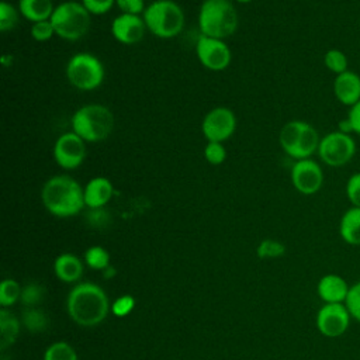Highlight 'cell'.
<instances>
[{
    "instance_id": "83f0119b",
    "label": "cell",
    "mask_w": 360,
    "mask_h": 360,
    "mask_svg": "<svg viewBox=\"0 0 360 360\" xmlns=\"http://www.w3.org/2000/svg\"><path fill=\"white\" fill-rule=\"evenodd\" d=\"M20 10L18 7L13 6L11 3L1 0L0 1V30L3 32L11 31L15 28L18 18H20Z\"/></svg>"
},
{
    "instance_id": "f546056e",
    "label": "cell",
    "mask_w": 360,
    "mask_h": 360,
    "mask_svg": "<svg viewBox=\"0 0 360 360\" xmlns=\"http://www.w3.org/2000/svg\"><path fill=\"white\" fill-rule=\"evenodd\" d=\"M338 129L360 136V101L349 108L347 117L339 122Z\"/></svg>"
},
{
    "instance_id": "ac0fdd59",
    "label": "cell",
    "mask_w": 360,
    "mask_h": 360,
    "mask_svg": "<svg viewBox=\"0 0 360 360\" xmlns=\"http://www.w3.org/2000/svg\"><path fill=\"white\" fill-rule=\"evenodd\" d=\"M84 204L91 210L103 208L114 195V186L110 179L97 176L87 181L83 187Z\"/></svg>"
},
{
    "instance_id": "5bb4252c",
    "label": "cell",
    "mask_w": 360,
    "mask_h": 360,
    "mask_svg": "<svg viewBox=\"0 0 360 360\" xmlns=\"http://www.w3.org/2000/svg\"><path fill=\"white\" fill-rule=\"evenodd\" d=\"M291 183L298 193L312 195L322 188L323 170L312 158L295 160L291 167Z\"/></svg>"
},
{
    "instance_id": "4dcf8cb0",
    "label": "cell",
    "mask_w": 360,
    "mask_h": 360,
    "mask_svg": "<svg viewBox=\"0 0 360 360\" xmlns=\"http://www.w3.org/2000/svg\"><path fill=\"white\" fill-rule=\"evenodd\" d=\"M256 252L260 259H276L285 253V246L276 239H264L259 243Z\"/></svg>"
},
{
    "instance_id": "ba28073f",
    "label": "cell",
    "mask_w": 360,
    "mask_h": 360,
    "mask_svg": "<svg viewBox=\"0 0 360 360\" xmlns=\"http://www.w3.org/2000/svg\"><path fill=\"white\" fill-rule=\"evenodd\" d=\"M66 79L77 90L91 91L98 89L105 76L101 60L89 52L75 53L66 63Z\"/></svg>"
},
{
    "instance_id": "74e56055",
    "label": "cell",
    "mask_w": 360,
    "mask_h": 360,
    "mask_svg": "<svg viewBox=\"0 0 360 360\" xmlns=\"http://www.w3.org/2000/svg\"><path fill=\"white\" fill-rule=\"evenodd\" d=\"M115 6L121 10L122 14H143L146 6L145 0H115Z\"/></svg>"
},
{
    "instance_id": "8992f818",
    "label": "cell",
    "mask_w": 360,
    "mask_h": 360,
    "mask_svg": "<svg viewBox=\"0 0 360 360\" xmlns=\"http://www.w3.org/2000/svg\"><path fill=\"white\" fill-rule=\"evenodd\" d=\"M321 136L315 127L302 121L292 120L283 125L278 134L281 149L292 159H308L318 152Z\"/></svg>"
},
{
    "instance_id": "2e32d148",
    "label": "cell",
    "mask_w": 360,
    "mask_h": 360,
    "mask_svg": "<svg viewBox=\"0 0 360 360\" xmlns=\"http://www.w3.org/2000/svg\"><path fill=\"white\" fill-rule=\"evenodd\" d=\"M332 89H333V94H335L336 100L340 104L350 108L352 105H354L356 103L360 101V76H359V73L349 69L340 75H336Z\"/></svg>"
},
{
    "instance_id": "d6986e66",
    "label": "cell",
    "mask_w": 360,
    "mask_h": 360,
    "mask_svg": "<svg viewBox=\"0 0 360 360\" xmlns=\"http://www.w3.org/2000/svg\"><path fill=\"white\" fill-rule=\"evenodd\" d=\"M53 271L63 283H75L83 274V263L73 253H62L53 262Z\"/></svg>"
},
{
    "instance_id": "7a4b0ae2",
    "label": "cell",
    "mask_w": 360,
    "mask_h": 360,
    "mask_svg": "<svg viewBox=\"0 0 360 360\" xmlns=\"http://www.w3.org/2000/svg\"><path fill=\"white\" fill-rule=\"evenodd\" d=\"M66 308L75 323L83 328H93L107 318L110 302L100 285L94 283H80L70 290Z\"/></svg>"
},
{
    "instance_id": "ab89813d",
    "label": "cell",
    "mask_w": 360,
    "mask_h": 360,
    "mask_svg": "<svg viewBox=\"0 0 360 360\" xmlns=\"http://www.w3.org/2000/svg\"><path fill=\"white\" fill-rule=\"evenodd\" d=\"M236 3H240V4H248V3H250V1H253V0H235Z\"/></svg>"
},
{
    "instance_id": "3957f363",
    "label": "cell",
    "mask_w": 360,
    "mask_h": 360,
    "mask_svg": "<svg viewBox=\"0 0 360 360\" xmlns=\"http://www.w3.org/2000/svg\"><path fill=\"white\" fill-rule=\"evenodd\" d=\"M70 127L84 142H101L105 141L114 129V114L103 104H84L73 112Z\"/></svg>"
},
{
    "instance_id": "277c9868",
    "label": "cell",
    "mask_w": 360,
    "mask_h": 360,
    "mask_svg": "<svg viewBox=\"0 0 360 360\" xmlns=\"http://www.w3.org/2000/svg\"><path fill=\"white\" fill-rule=\"evenodd\" d=\"M201 35L225 39L238 28V11L231 0H204L198 10Z\"/></svg>"
},
{
    "instance_id": "30bf717a",
    "label": "cell",
    "mask_w": 360,
    "mask_h": 360,
    "mask_svg": "<svg viewBox=\"0 0 360 360\" xmlns=\"http://www.w3.org/2000/svg\"><path fill=\"white\" fill-rule=\"evenodd\" d=\"M236 129V115L228 107H214L202 118L201 132L208 142H225Z\"/></svg>"
},
{
    "instance_id": "e0dca14e",
    "label": "cell",
    "mask_w": 360,
    "mask_h": 360,
    "mask_svg": "<svg viewBox=\"0 0 360 360\" xmlns=\"http://www.w3.org/2000/svg\"><path fill=\"white\" fill-rule=\"evenodd\" d=\"M350 285L339 274H325L319 278L316 292L325 304H345Z\"/></svg>"
},
{
    "instance_id": "52a82bcc",
    "label": "cell",
    "mask_w": 360,
    "mask_h": 360,
    "mask_svg": "<svg viewBox=\"0 0 360 360\" xmlns=\"http://www.w3.org/2000/svg\"><path fill=\"white\" fill-rule=\"evenodd\" d=\"M51 22L55 34L66 41H77L87 34L91 25V14L75 0L58 4L52 13Z\"/></svg>"
},
{
    "instance_id": "6da1fadb",
    "label": "cell",
    "mask_w": 360,
    "mask_h": 360,
    "mask_svg": "<svg viewBox=\"0 0 360 360\" xmlns=\"http://www.w3.org/2000/svg\"><path fill=\"white\" fill-rule=\"evenodd\" d=\"M41 201L45 210L58 218L75 217L86 205L83 187L69 174L49 177L41 188Z\"/></svg>"
},
{
    "instance_id": "ffe728a7",
    "label": "cell",
    "mask_w": 360,
    "mask_h": 360,
    "mask_svg": "<svg viewBox=\"0 0 360 360\" xmlns=\"http://www.w3.org/2000/svg\"><path fill=\"white\" fill-rule=\"evenodd\" d=\"M339 235L347 245L360 246V208L350 207L342 214Z\"/></svg>"
},
{
    "instance_id": "d6a6232c",
    "label": "cell",
    "mask_w": 360,
    "mask_h": 360,
    "mask_svg": "<svg viewBox=\"0 0 360 360\" xmlns=\"http://www.w3.org/2000/svg\"><path fill=\"white\" fill-rule=\"evenodd\" d=\"M345 305L350 312L352 319L360 322V280L350 285Z\"/></svg>"
},
{
    "instance_id": "d4e9b609",
    "label": "cell",
    "mask_w": 360,
    "mask_h": 360,
    "mask_svg": "<svg viewBox=\"0 0 360 360\" xmlns=\"http://www.w3.org/2000/svg\"><path fill=\"white\" fill-rule=\"evenodd\" d=\"M44 360H79L77 353L68 342H55L44 353Z\"/></svg>"
},
{
    "instance_id": "7402d4cb",
    "label": "cell",
    "mask_w": 360,
    "mask_h": 360,
    "mask_svg": "<svg viewBox=\"0 0 360 360\" xmlns=\"http://www.w3.org/2000/svg\"><path fill=\"white\" fill-rule=\"evenodd\" d=\"M20 332L18 319L8 312L6 308L0 309V333H1V349L15 342Z\"/></svg>"
},
{
    "instance_id": "8d00e7d4",
    "label": "cell",
    "mask_w": 360,
    "mask_h": 360,
    "mask_svg": "<svg viewBox=\"0 0 360 360\" xmlns=\"http://www.w3.org/2000/svg\"><path fill=\"white\" fill-rule=\"evenodd\" d=\"M135 307V298L132 295H121L112 302V314L118 318L127 316Z\"/></svg>"
},
{
    "instance_id": "7c38bea8",
    "label": "cell",
    "mask_w": 360,
    "mask_h": 360,
    "mask_svg": "<svg viewBox=\"0 0 360 360\" xmlns=\"http://www.w3.org/2000/svg\"><path fill=\"white\" fill-rule=\"evenodd\" d=\"M195 53L198 62L208 70L221 72L231 63L232 53L228 44L224 39H217L205 35H200L195 44Z\"/></svg>"
},
{
    "instance_id": "e575fe53",
    "label": "cell",
    "mask_w": 360,
    "mask_h": 360,
    "mask_svg": "<svg viewBox=\"0 0 360 360\" xmlns=\"http://www.w3.org/2000/svg\"><path fill=\"white\" fill-rule=\"evenodd\" d=\"M345 193H346V197H347L349 202L352 204V207L360 208V172L353 173L347 179Z\"/></svg>"
},
{
    "instance_id": "4fadbf2b",
    "label": "cell",
    "mask_w": 360,
    "mask_h": 360,
    "mask_svg": "<svg viewBox=\"0 0 360 360\" xmlns=\"http://www.w3.org/2000/svg\"><path fill=\"white\" fill-rule=\"evenodd\" d=\"M350 312L345 304H323L316 314V329L325 338H339L349 329Z\"/></svg>"
},
{
    "instance_id": "f35d334b",
    "label": "cell",
    "mask_w": 360,
    "mask_h": 360,
    "mask_svg": "<svg viewBox=\"0 0 360 360\" xmlns=\"http://www.w3.org/2000/svg\"><path fill=\"white\" fill-rule=\"evenodd\" d=\"M114 270H115V269H114V267H111V266H108V267H107V269H105V270H103V271H105V277H110V276H111V274H112V276H114V274H115V271H114Z\"/></svg>"
},
{
    "instance_id": "44dd1931",
    "label": "cell",
    "mask_w": 360,
    "mask_h": 360,
    "mask_svg": "<svg viewBox=\"0 0 360 360\" xmlns=\"http://www.w3.org/2000/svg\"><path fill=\"white\" fill-rule=\"evenodd\" d=\"M20 14L32 22L51 20L55 6L52 0H18Z\"/></svg>"
},
{
    "instance_id": "5b68a950",
    "label": "cell",
    "mask_w": 360,
    "mask_h": 360,
    "mask_svg": "<svg viewBox=\"0 0 360 360\" xmlns=\"http://www.w3.org/2000/svg\"><path fill=\"white\" fill-rule=\"evenodd\" d=\"M146 28L158 38L169 39L177 37L184 28V11L173 0H155L149 3L142 14Z\"/></svg>"
},
{
    "instance_id": "8fae6325",
    "label": "cell",
    "mask_w": 360,
    "mask_h": 360,
    "mask_svg": "<svg viewBox=\"0 0 360 360\" xmlns=\"http://www.w3.org/2000/svg\"><path fill=\"white\" fill-rule=\"evenodd\" d=\"M53 160L65 170H75L86 159V142L73 131L62 134L53 143Z\"/></svg>"
},
{
    "instance_id": "1f68e13d",
    "label": "cell",
    "mask_w": 360,
    "mask_h": 360,
    "mask_svg": "<svg viewBox=\"0 0 360 360\" xmlns=\"http://www.w3.org/2000/svg\"><path fill=\"white\" fill-rule=\"evenodd\" d=\"M204 158L210 165L218 166L226 159V148L224 142H207L204 148Z\"/></svg>"
},
{
    "instance_id": "9c48e42d",
    "label": "cell",
    "mask_w": 360,
    "mask_h": 360,
    "mask_svg": "<svg viewBox=\"0 0 360 360\" xmlns=\"http://www.w3.org/2000/svg\"><path fill=\"white\" fill-rule=\"evenodd\" d=\"M356 148V141L352 134L336 129L321 136L316 153L323 165L329 167H343L354 158Z\"/></svg>"
},
{
    "instance_id": "9a60e30c",
    "label": "cell",
    "mask_w": 360,
    "mask_h": 360,
    "mask_svg": "<svg viewBox=\"0 0 360 360\" xmlns=\"http://www.w3.org/2000/svg\"><path fill=\"white\" fill-rule=\"evenodd\" d=\"M146 30L148 28L142 15L121 13L111 22L112 37L124 45L138 44L143 38Z\"/></svg>"
},
{
    "instance_id": "836d02e7",
    "label": "cell",
    "mask_w": 360,
    "mask_h": 360,
    "mask_svg": "<svg viewBox=\"0 0 360 360\" xmlns=\"http://www.w3.org/2000/svg\"><path fill=\"white\" fill-rule=\"evenodd\" d=\"M30 34H31L32 39L37 41V42H46V41H49L53 35H56L51 20L32 22V24H31V28H30Z\"/></svg>"
},
{
    "instance_id": "cb8c5ba5",
    "label": "cell",
    "mask_w": 360,
    "mask_h": 360,
    "mask_svg": "<svg viewBox=\"0 0 360 360\" xmlns=\"http://www.w3.org/2000/svg\"><path fill=\"white\" fill-rule=\"evenodd\" d=\"M323 65L325 68L332 72L335 76L349 70V60L343 51L338 48H330L323 55Z\"/></svg>"
},
{
    "instance_id": "4316f807",
    "label": "cell",
    "mask_w": 360,
    "mask_h": 360,
    "mask_svg": "<svg viewBox=\"0 0 360 360\" xmlns=\"http://www.w3.org/2000/svg\"><path fill=\"white\" fill-rule=\"evenodd\" d=\"M84 262L94 270H105L110 266V255L101 246H90L84 252Z\"/></svg>"
},
{
    "instance_id": "f1b7e54d",
    "label": "cell",
    "mask_w": 360,
    "mask_h": 360,
    "mask_svg": "<svg viewBox=\"0 0 360 360\" xmlns=\"http://www.w3.org/2000/svg\"><path fill=\"white\" fill-rule=\"evenodd\" d=\"M44 295H45V290L42 288V285H39L37 283H31V284H27L25 287H22L20 301L27 308H34L35 305H38L42 301Z\"/></svg>"
},
{
    "instance_id": "d590c367",
    "label": "cell",
    "mask_w": 360,
    "mask_h": 360,
    "mask_svg": "<svg viewBox=\"0 0 360 360\" xmlns=\"http://www.w3.org/2000/svg\"><path fill=\"white\" fill-rule=\"evenodd\" d=\"M80 3L91 15H101L112 8L115 0H82Z\"/></svg>"
},
{
    "instance_id": "484cf974",
    "label": "cell",
    "mask_w": 360,
    "mask_h": 360,
    "mask_svg": "<svg viewBox=\"0 0 360 360\" xmlns=\"http://www.w3.org/2000/svg\"><path fill=\"white\" fill-rule=\"evenodd\" d=\"M21 287L13 278H4L0 284V305L3 308L14 305L21 297Z\"/></svg>"
},
{
    "instance_id": "603a6c76",
    "label": "cell",
    "mask_w": 360,
    "mask_h": 360,
    "mask_svg": "<svg viewBox=\"0 0 360 360\" xmlns=\"http://www.w3.org/2000/svg\"><path fill=\"white\" fill-rule=\"evenodd\" d=\"M22 323L27 330L32 333L44 332L49 326V319L46 314L38 308H25L22 312Z\"/></svg>"
}]
</instances>
